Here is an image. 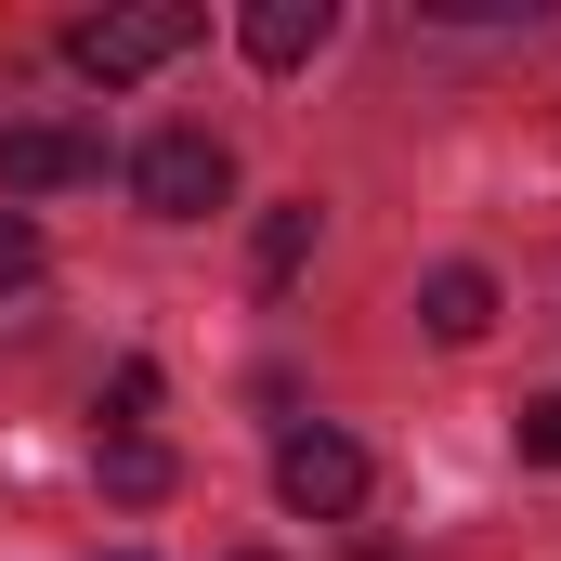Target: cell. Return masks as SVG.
Listing matches in <instances>:
<instances>
[{
	"label": "cell",
	"mask_w": 561,
	"mask_h": 561,
	"mask_svg": "<svg viewBox=\"0 0 561 561\" xmlns=\"http://www.w3.org/2000/svg\"><path fill=\"white\" fill-rule=\"evenodd\" d=\"M170 53H196V0H118V13H79L66 26V66L105 79V92L118 79H157Z\"/></svg>",
	"instance_id": "6da1fadb"
},
{
	"label": "cell",
	"mask_w": 561,
	"mask_h": 561,
	"mask_svg": "<svg viewBox=\"0 0 561 561\" xmlns=\"http://www.w3.org/2000/svg\"><path fill=\"white\" fill-rule=\"evenodd\" d=\"M131 196L157 209V222H209L222 196H236V157H222V131H157L131 157Z\"/></svg>",
	"instance_id": "7a4b0ae2"
},
{
	"label": "cell",
	"mask_w": 561,
	"mask_h": 561,
	"mask_svg": "<svg viewBox=\"0 0 561 561\" xmlns=\"http://www.w3.org/2000/svg\"><path fill=\"white\" fill-rule=\"evenodd\" d=\"M92 170H105V144L79 118H0V196H66Z\"/></svg>",
	"instance_id": "3957f363"
},
{
	"label": "cell",
	"mask_w": 561,
	"mask_h": 561,
	"mask_svg": "<svg viewBox=\"0 0 561 561\" xmlns=\"http://www.w3.org/2000/svg\"><path fill=\"white\" fill-rule=\"evenodd\" d=\"M275 496L300 523H340V510H366V457H353L340 431H287L275 444Z\"/></svg>",
	"instance_id": "277c9868"
},
{
	"label": "cell",
	"mask_w": 561,
	"mask_h": 561,
	"mask_svg": "<svg viewBox=\"0 0 561 561\" xmlns=\"http://www.w3.org/2000/svg\"><path fill=\"white\" fill-rule=\"evenodd\" d=\"M236 39H249V66H313V53H327V39H340V0H249V13H236Z\"/></svg>",
	"instance_id": "5b68a950"
},
{
	"label": "cell",
	"mask_w": 561,
	"mask_h": 561,
	"mask_svg": "<svg viewBox=\"0 0 561 561\" xmlns=\"http://www.w3.org/2000/svg\"><path fill=\"white\" fill-rule=\"evenodd\" d=\"M419 313H431V340H483V327H496V275H483V262H444V275L419 287Z\"/></svg>",
	"instance_id": "8992f818"
},
{
	"label": "cell",
	"mask_w": 561,
	"mask_h": 561,
	"mask_svg": "<svg viewBox=\"0 0 561 561\" xmlns=\"http://www.w3.org/2000/svg\"><path fill=\"white\" fill-rule=\"evenodd\" d=\"M105 496H170V444H144V431H118V444H105Z\"/></svg>",
	"instance_id": "52a82bcc"
},
{
	"label": "cell",
	"mask_w": 561,
	"mask_h": 561,
	"mask_svg": "<svg viewBox=\"0 0 561 561\" xmlns=\"http://www.w3.org/2000/svg\"><path fill=\"white\" fill-rule=\"evenodd\" d=\"M249 262H262V287H287L313 262V196H300V209H262V249H249Z\"/></svg>",
	"instance_id": "ba28073f"
},
{
	"label": "cell",
	"mask_w": 561,
	"mask_h": 561,
	"mask_svg": "<svg viewBox=\"0 0 561 561\" xmlns=\"http://www.w3.org/2000/svg\"><path fill=\"white\" fill-rule=\"evenodd\" d=\"M0 287H39V222L26 209H0Z\"/></svg>",
	"instance_id": "9c48e42d"
},
{
	"label": "cell",
	"mask_w": 561,
	"mask_h": 561,
	"mask_svg": "<svg viewBox=\"0 0 561 561\" xmlns=\"http://www.w3.org/2000/svg\"><path fill=\"white\" fill-rule=\"evenodd\" d=\"M510 431H523V457H536V470H561V392H549V405H523Z\"/></svg>",
	"instance_id": "30bf717a"
},
{
	"label": "cell",
	"mask_w": 561,
	"mask_h": 561,
	"mask_svg": "<svg viewBox=\"0 0 561 561\" xmlns=\"http://www.w3.org/2000/svg\"><path fill=\"white\" fill-rule=\"evenodd\" d=\"M118 561H131V549H118Z\"/></svg>",
	"instance_id": "8fae6325"
},
{
	"label": "cell",
	"mask_w": 561,
	"mask_h": 561,
	"mask_svg": "<svg viewBox=\"0 0 561 561\" xmlns=\"http://www.w3.org/2000/svg\"><path fill=\"white\" fill-rule=\"evenodd\" d=\"M249 561H262V549H249Z\"/></svg>",
	"instance_id": "7c38bea8"
}]
</instances>
